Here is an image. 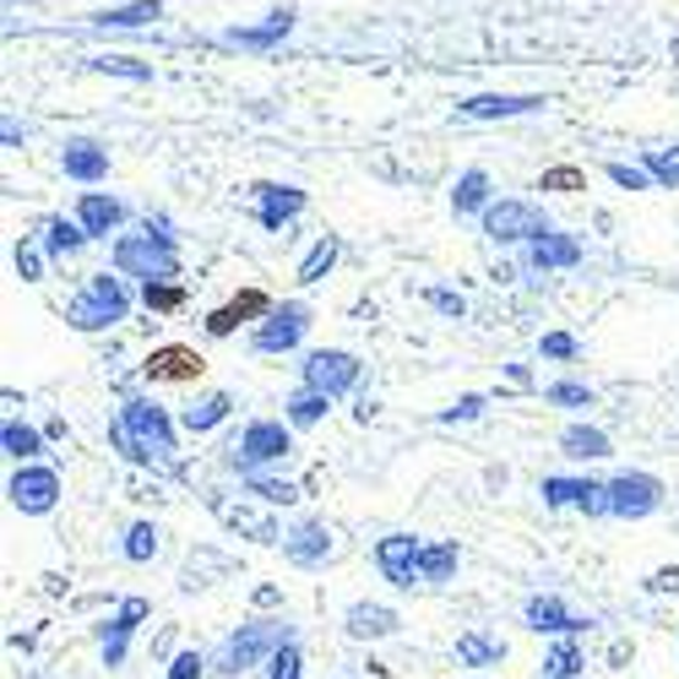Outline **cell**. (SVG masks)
<instances>
[{"mask_svg": "<svg viewBox=\"0 0 679 679\" xmlns=\"http://www.w3.org/2000/svg\"><path fill=\"white\" fill-rule=\"evenodd\" d=\"M479 229H484V240H495V245H533L554 223H549V212L533 207V202L500 196V202H490V207L479 212Z\"/></svg>", "mask_w": 679, "mask_h": 679, "instance_id": "8992f818", "label": "cell"}, {"mask_svg": "<svg viewBox=\"0 0 679 679\" xmlns=\"http://www.w3.org/2000/svg\"><path fill=\"white\" fill-rule=\"evenodd\" d=\"M582 669H587V658H582V642L576 636H560L554 653L543 658V679H576Z\"/></svg>", "mask_w": 679, "mask_h": 679, "instance_id": "e575fe53", "label": "cell"}, {"mask_svg": "<svg viewBox=\"0 0 679 679\" xmlns=\"http://www.w3.org/2000/svg\"><path fill=\"white\" fill-rule=\"evenodd\" d=\"M0 446H5V457L33 462V457L44 451V435H38L33 424H22V418H5V424H0Z\"/></svg>", "mask_w": 679, "mask_h": 679, "instance_id": "836d02e7", "label": "cell"}, {"mask_svg": "<svg viewBox=\"0 0 679 679\" xmlns=\"http://www.w3.org/2000/svg\"><path fill=\"white\" fill-rule=\"evenodd\" d=\"M539 354L543 359H576V337H571V332H543Z\"/></svg>", "mask_w": 679, "mask_h": 679, "instance_id": "681fc988", "label": "cell"}, {"mask_svg": "<svg viewBox=\"0 0 679 679\" xmlns=\"http://www.w3.org/2000/svg\"><path fill=\"white\" fill-rule=\"evenodd\" d=\"M522 625H528V631H539V636H576V631H587L592 620L571 614V609H565V598H554V592H533V598L522 603Z\"/></svg>", "mask_w": 679, "mask_h": 679, "instance_id": "9a60e30c", "label": "cell"}, {"mask_svg": "<svg viewBox=\"0 0 679 679\" xmlns=\"http://www.w3.org/2000/svg\"><path fill=\"white\" fill-rule=\"evenodd\" d=\"M457 565H462V549H457V539L424 543V560H418V582H424V587H446V582L457 576Z\"/></svg>", "mask_w": 679, "mask_h": 679, "instance_id": "83f0119b", "label": "cell"}, {"mask_svg": "<svg viewBox=\"0 0 679 679\" xmlns=\"http://www.w3.org/2000/svg\"><path fill=\"white\" fill-rule=\"evenodd\" d=\"M60 174L77 180V185H104L110 180V147L93 141V136H71L60 147Z\"/></svg>", "mask_w": 679, "mask_h": 679, "instance_id": "5bb4252c", "label": "cell"}, {"mask_svg": "<svg viewBox=\"0 0 679 679\" xmlns=\"http://www.w3.org/2000/svg\"><path fill=\"white\" fill-rule=\"evenodd\" d=\"M294 22H299L294 5H272L267 22H256V27H223L218 38L234 44V49H272V44H283V38L294 33Z\"/></svg>", "mask_w": 679, "mask_h": 679, "instance_id": "44dd1931", "label": "cell"}, {"mask_svg": "<svg viewBox=\"0 0 679 679\" xmlns=\"http://www.w3.org/2000/svg\"><path fill=\"white\" fill-rule=\"evenodd\" d=\"M549 99L539 93H473V99H462L457 104V115H468V120H511V115H539Z\"/></svg>", "mask_w": 679, "mask_h": 679, "instance_id": "ffe728a7", "label": "cell"}, {"mask_svg": "<svg viewBox=\"0 0 679 679\" xmlns=\"http://www.w3.org/2000/svg\"><path fill=\"white\" fill-rule=\"evenodd\" d=\"M337 256H343V245H337L332 234H321V240L310 245V256L299 262V283H304V288H310V283H321L326 272L337 267Z\"/></svg>", "mask_w": 679, "mask_h": 679, "instance_id": "d590c367", "label": "cell"}, {"mask_svg": "<svg viewBox=\"0 0 679 679\" xmlns=\"http://www.w3.org/2000/svg\"><path fill=\"white\" fill-rule=\"evenodd\" d=\"M77 223L88 229V240H110V234H120L126 229V202L120 196H110V191H82L77 196Z\"/></svg>", "mask_w": 679, "mask_h": 679, "instance_id": "2e32d148", "label": "cell"}, {"mask_svg": "<svg viewBox=\"0 0 679 679\" xmlns=\"http://www.w3.org/2000/svg\"><path fill=\"white\" fill-rule=\"evenodd\" d=\"M245 490H251L262 506H294V500H299V490H294L288 479H267V473H251Z\"/></svg>", "mask_w": 679, "mask_h": 679, "instance_id": "ab89813d", "label": "cell"}, {"mask_svg": "<svg viewBox=\"0 0 679 679\" xmlns=\"http://www.w3.org/2000/svg\"><path fill=\"white\" fill-rule=\"evenodd\" d=\"M212 511H218L223 528H234V533H251L256 543H283V533H277V522H272L267 511H245V506H229V500H212Z\"/></svg>", "mask_w": 679, "mask_h": 679, "instance_id": "f1b7e54d", "label": "cell"}, {"mask_svg": "<svg viewBox=\"0 0 679 679\" xmlns=\"http://www.w3.org/2000/svg\"><path fill=\"white\" fill-rule=\"evenodd\" d=\"M310 304L304 299H283V304H272L267 315L256 321V332H251V348L256 354H294L299 343H304V332H310Z\"/></svg>", "mask_w": 679, "mask_h": 679, "instance_id": "ba28073f", "label": "cell"}, {"mask_svg": "<svg viewBox=\"0 0 679 679\" xmlns=\"http://www.w3.org/2000/svg\"><path fill=\"white\" fill-rule=\"evenodd\" d=\"M658 506H664V479H653V473H642V468L609 479V517L642 522V517H653Z\"/></svg>", "mask_w": 679, "mask_h": 679, "instance_id": "30bf717a", "label": "cell"}, {"mask_svg": "<svg viewBox=\"0 0 679 679\" xmlns=\"http://www.w3.org/2000/svg\"><path fill=\"white\" fill-rule=\"evenodd\" d=\"M44 256H49L44 245L22 240V245L11 251V262H16V277H22V283H44Z\"/></svg>", "mask_w": 679, "mask_h": 679, "instance_id": "b9f144b4", "label": "cell"}, {"mask_svg": "<svg viewBox=\"0 0 679 679\" xmlns=\"http://www.w3.org/2000/svg\"><path fill=\"white\" fill-rule=\"evenodd\" d=\"M158 539H163V528H158V522H131V528H126V539H120V554H126L131 565H147V560L158 554Z\"/></svg>", "mask_w": 679, "mask_h": 679, "instance_id": "8d00e7d4", "label": "cell"}, {"mask_svg": "<svg viewBox=\"0 0 679 679\" xmlns=\"http://www.w3.org/2000/svg\"><path fill=\"white\" fill-rule=\"evenodd\" d=\"M359 376H365V365L348 348H310L299 365V387H315L326 398H348L359 387Z\"/></svg>", "mask_w": 679, "mask_h": 679, "instance_id": "52a82bcc", "label": "cell"}, {"mask_svg": "<svg viewBox=\"0 0 679 679\" xmlns=\"http://www.w3.org/2000/svg\"><path fill=\"white\" fill-rule=\"evenodd\" d=\"M288 451H294V424H288V418H251V424L240 429V440L223 451V462H229V473L251 479V473L277 468Z\"/></svg>", "mask_w": 679, "mask_h": 679, "instance_id": "277c9868", "label": "cell"}, {"mask_svg": "<svg viewBox=\"0 0 679 679\" xmlns=\"http://www.w3.org/2000/svg\"><path fill=\"white\" fill-rule=\"evenodd\" d=\"M267 310H272V299L251 288V294H240V299H229L223 310H212V315H207V337H229L240 321H256V315H267Z\"/></svg>", "mask_w": 679, "mask_h": 679, "instance_id": "cb8c5ba5", "label": "cell"}, {"mask_svg": "<svg viewBox=\"0 0 679 679\" xmlns=\"http://www.w3.org/2000/svg\"><path fill=\"white\" fill-rule=\"evenodd\" d=\"M202 370H207V359H202L196 348H185V343H163V348H152L147 365H141L147 381H174V387L202 381Z\"/></svg>", "mask_w": 679, "mask_h": 679, "instance_id": "e0dca14e", "label": "cell"}, {"mask_svg": "<svg viewBox=\"0 0 679 679\" xmlns=\"http://www.w3.org/2000/svg\"><path fill=\"white\" fill-rule=\"evenodd\" d=\"M424 299H429L440 315H451V321H462V315H468V299H462V294H451V288H424Z\"/></svg>", "mask_w": 679, "mask_h": 679, "instance_id": "c3c4849f", "label": "cell"}, {"mask_svg": "<svg viewBox=\"0 0 679 679\" xmlns=\"http://www.w3.org/2000/svg\"><path fill=\"white\" fill-rule=\"evenodd\" d=\"M283 554L294 565H321L332 560V528L326 522H299L294 533H283Z\"/></svg>", "mask_w": 679, "mask_h": 679, "instance_id": "603a6c76", "label": "cell"}, {"mask_svg": "<svg viewBox=\"0 0 679 679\" xmlns=\"http://www.w3.org/2000/svg\"><path fill=\"white\" fill-rule=\"evenodd\" d=\"M560 451H565L571 462H603V457H614L609 435L592 429V424H565V429H560Z\"/></svg>", "mask_w": 679, "mask_h": 679, "instance_id": "484cf974", "label": "cell"}, {"mask_svg": "<svg viewBox=\"0 0 679 679\" xmlns=\"http://www.w3.org/2000/svg\"><path fill=\"white\" fill-rule=\"evenodd\" d=\"M522 267L543 272V277H549V272H565V267H582V240L549 229V234H539L533 245H522Z\"/></svg>", "mask_w": 679, "mask_h": 679, "instance_id": "ac0fdd59", "label": "cell"}, {"mask_svg": "<svg viewBox=\"0 0 679 679\" xmlns=\"http://www.w3.org/2000/svg\"><path fill=\"white\" fill-rule=\"evenodd\" d=\"M543 191H587V174L582 169H549L543 174Z\"/></svg>", "mask_w": 679, "mask_h": 679, "instance_id": "f907efd6", "label": "cell"}, {"mask_svg": "<svg viewBox=\"0 0 679 679\" xmlns=\"http://www.w3.org/2000/svg\"><path fill=\"white\" fill-rule=\"evenodd\" d=\"M490 202H495V196H490V174H484L479 163H473V169H462V174H457V185H451V212H457V218H479Z\"/></svg>", "mask_w": 679, "mask_h": 679, "instance_id": "d4e9b609", "label": "cell"}, {"mask_svg": "<svg viewBox=\"0 0 679 679\" xmlns=\"http://www.w3.org/2000/svg\"><path fill=\"white\" fill-rule=\"evenodd\" d=\"M110 446L136 462V468H158V473H174V451H180V440H174V418H169V407H158L152 398H126L120 413H115V424H110Z\"/></svg>", "mask_w": 679, "mask_h": 679, "instance_id": "6da1fadb", "label": "cell"}, {"mask_svg": "<svg viewBox=\"0 0 679 679\" xmlns=\"http://www.w3.org/2000/svg\"><path fill=\"white\" fill-rule=\"evenodd\" d=\"M603 174H609L614 185H625V191H653V185H658V180L647 174V163H609Z\"/></svg>", "mask_w": 679, "mask_h": 679, "instance_id": "ee69618b", "label": "cell"}, {"mask_svg": "<svg viewBox=\"0 0 679 679\" xmlns=\"http://www.w3.org/2000/svg\"><path fill=\"white\" fill-rule=\"evenodd\" d=\"M163 16V0H131V5H110V11H93V27H147Z\"/></svg>", "mask_w": 679, "mask_h": 679, "instance_id": "d6a6232c", "label": "cell"}, {"mask_svg": "<svg viewBox=\"0 0 679 679\" xmlns=\"http://www.w3.org/2000/svg\"><path fill=\"white\" fill-rule=\"evenodd\" d=\"M38 245L49 251V262H66V256H77V251L88 245V229H82L77 218H44Z\"/></svg>", "mask_w": 679, "mask_h": 679, "instance_id": "4316f807", "label": "cell"}, {"mask_svg": "<svg viewBox=\"0 0 679 679\" xmlns=\"http://www.w3.org/2000/svg\"><path fill=\"white\" fill-rule=\"evenodd\" d=\"M207 669H212V658H207V653H196V647H185V653H174L169 679H202Z\"/></svg>", "mask_w": 679, "mask_h": 679, "instance_id": "f6af8a7d", "label": "cell"}, {"mask_svg": "<svg viewBox=\"0 0 679 679\" xmlns=\"http://www.w3.org/2000/svg\"><path fill=\"white\" fill-rule=\"evenodd\" d=\"M653 587H679V565H675V571H658V576H653Z\"/></svg>", "mask_w": 679, "mask_h": 679, "instance_id": "816d5d0a", "label": "cell"}, {"mask_svg": "<svg viewBox=\"0 0 679 679\" xmlns=\"http://www.w3.org/2000/svg\"><path fill=\"white\" fill-rule=\"evenodd\" d=\"M543 398H549L554 407H592V403H598V392H592V387H582V381H554Z\"/></svg>", "mask_w": 679, "mask_h": 679, "instance_id": "7bdbcfd3", "label": "cell"}, {"mask_svg": "<svg viewBox=\"0 0 679 679\" xmlns=\"http://www.w3.org/2000/svg\"><path fill=\"white\" fill-rule=\"evenodd\" d=\"M5 495H11V506H16L22 517H49V511L60 506V473H55L49 462H22V468L11 473Z\"/></svg>", "mask_w": 679, "mask_h": 679, "instance_id": "9c48e42d", "label": "cell"}, {"mask_svg": "<svg viewBox=\"0 0 679 679\" xmlns=\"http://www.w3.org/2000/svg\"><path fill=\"white\" fill-rule=\"evenodd\" d=\"M229 413H234V398H229V392H207V398H196V403L180 413V429H191V435H207V429H218Z\"/></svg>", "mask_w": 679, "mask_h": 679, "instance_id": "4dcf8cb0", "label": "cell"}, {"mask_svg": "<svg viewBox=\"0 0 679 679\" xmlns=\"http://www.w3.org/2000/svg\"><path fill=\"white\" fill-rule=\"evenodd\" d=\"M343 631H348L354 642H387V636L403 631V614H398L392 603H370V598H359V603H348Z\"/></svg>", "mask_w": 679, "mask_h": 679, "instance_id": "d6986e66", "label": "cell"}, {"mask_svg": "<svg viewBox=\"0 0 679 679\" xmlns=\"http://www.w3.org/2000/svg\"><path fill=\"white\" fill-rule=\"evenodd\" d=\"M332 403H337V398H326V392H315V387H299V392L283 403V418H288L294 429H315V424L332 413Z\"/></svg>", "mask_w": 679, "mask_h": 679, "instance_id": "1f68e13d", "label": "cell"}, {"mask_svg": "<svg viewBox=\"0 0 679 679\" xmlns=\"http://www.w3.org/2000/svg\"><path fill=\"white\" fill-rule=\"evenodd\" d=\"M283 642H299L288 620H251V625H240V631L212 653V675L240 679L245 669H256V664H272V653H277Z\"/></svg>", "mask_w": 679, "mask_h": 679, "instance_id": "3957f363", "label": "cell"}, {"mask_svg": "<svg viewBox=\"0 0 679 679\" xmlns=\"http://www.w3.org/2000/svg\"><path fill=\"white\" fill-rule=\"evenodd\" d=\"M642 163H647V174H653L658 185L679 191V141H675V147H647V152H642Z\"/></svg>", "mask_w": 679, "mask_h": 679, "instance_id": "74e56055", "label": "cell"}, {"mask_svg": "<svg viewBox=\"0 0 679 679\" xmlns=\"http://www.w3.org/2000/svg\"><path fill=\"white\" fill-rule=\"evenodd\" d=\"M110 262L120 277H141V283H152V277H180V251H174V223L158 212V218H147L136 234H120L115 245H110Z\"/></svg>", "mask_w": 679, "mask_h": 679, "instance_id": "7a4b0ae2", "label": "cell"}, {"mask_svg": "<svg viewBox=\"0 0 679 679\" xmlns=\"http://www.w3.org/2000/svg\"><path fill=\"white\" fill-rule=\"evenodd\" d=\"M141 304H147V310H180V304H185L180 277H152V283H141Z\"/></svg>", "mask_w": 679, "mask_h": 679, "instance_id": "f35d334b", "label": "cell"}, {"mask_svg": "<svg viewBox=\"0 0 679 679\" xmlns=\"http://www.w3.org/2000/svg\"><path fill=\"white\" fill-rule=\"evenodd\" d=\"M126 315H131V294H126V283L110 277V272H93L88 288L66 304V321H71L77 332H104V326H120Z\"/></svg>", "mask_w": 679, "mask_h": 679, "instance_id": "5b68a950", "label": "cell"}, {"mask_svg": "<svg viewBox=\"0 0 679 679\" xmlns=\"http://www.w3.org/2000/svg\"><path fill=\"white\" fill-rule=\"evenodd\" d=\"M484 407H490V398L468 392V398H457V403L440 413V424H473V418H484Z\"/></svg>", "mask_w": 679, "mask_h": 679, "instance_id": "bcb514c9", "label": "cell"}, {"mask_svg": "<svg viewBox=\"0 0 679 679\" xmlns=\"http://www.w3.org/2000/svg\"><path fill=\"white\" fill-rule=\"evenodd\" d=\"M267 679H304V653H299V642H283V647L272 653Z\"/></svg>", "mask_w": 679, "mask_h": 679, "instance_id": "60d3db41", "label": "cell"}, {"mask_svg": "<svg viewBox=\"0 0 679 679\" xmlns=\"http://www.w3.org/2000/svg\"><path fill=\"white\" fill-rule=\"evenodd\" d=\"M468 679H484V675H468Z\"/></svg>", "mask_w": 679, "mask_h": 679, "instance_id": "f5cc1de1", "label": "cell"}, {"mask_svg": "<svg viewBox=\"0 0 679 679\" xmlns=\"http://www.w3.org/2000/svg\"><path fill=\"white\" fill-rule=\"evenodd\" d=\"M539 495L549 511L576 506V511H587V517H609V479H565V473H549L539 484Z\"/></svg>", "mask_w": 679, "mask_h": 679, "instance_id": "8fae6325", "label": "cell"}, {"mask_svg": "<svg viewBox=\"0 0 679 679\" xmlns=\"http://www.w3.org/2000/svg\"><path fill=\"white\" fill-rule=\"evenodd\" d=\"M418 560H424V539H418V533H387V539L376 543L381 576H387L392 587H403V592L418 582Z\"/></svg>", "mask_w": 679, "mask_h": 679, "instance_id": "7c38bea8", "label": "cell"}, {"mask_svg": "<svg viewBox=\"0 0 679 679\" xmlns=\"http://www.w3.org/2000/svg\"><path fill=\"white\" fill-rule=\"evenodd\" d=\"M304 207H310V196L299 185H256V223L267 234H277L283 223H294Z\"/></svg>", "mask_w": 679, "mask_h": 679, "instance_id": "7402d4cb", "label": "cell"}, {"mask_svg": "<svg viewBox=\"0 0 679 679\" xmlns=\"http://www.w3.org/2000/svg\"><path fill=\"white\" fill-rule=\"evenodd\" d=\"M152 614V603L147 598H126L120 609H115V620H104V636H99V658H104V669H120L126 664V653H131V631Z\"/></svg>", "mask_w": 679, "mask_h": 679, "instance_id": "4fadbf2b", "label": "cell"}, {"mask_svg": "<svg viewBox=\"0 0 679 679\" xmlns=\"http://www.w3.org/2000/svg\"><path fill=\"white\" fill-rule=\"evenodd\" d=\"M506 658V642L500 636H490V631H462L457 636V664L462 669H495Z\"/></svg>", "mask_w": 679, "mask_h": 679, "instance_id": "f546056e", "label": "cell"}, {"mask_svg": "<svg viewBox=\"0 0 679 679\" xmlns=\"http://www.w3.org/2000/svg\"><path fill=\"white\" fill-rule=\"evenodd\" d=\"M99 71H110V77H131V82H152V66H136L126 55H104V60H93Z\"/></svg>", "mask_w": 679, "mask_h": 679, "instance_id": "7dc6e473", "label": "cell"}]
</instances>
